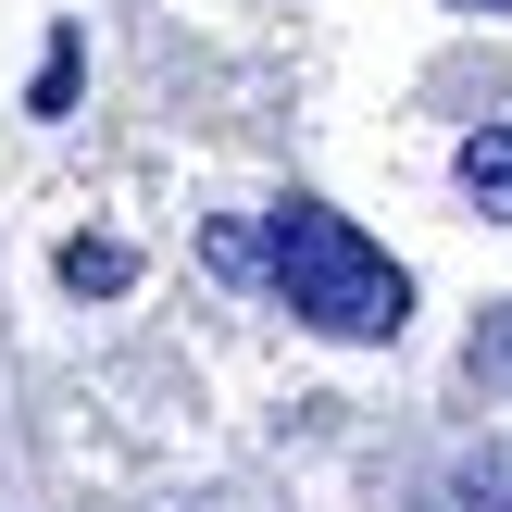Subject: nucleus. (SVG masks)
<instances>
[{
	"mask_svg": "<svg viewBox=\"0 0 512 512\" xmlns=\"http://www.w3.org/2000/svg\"><path fill=\"white\" fill-rule=\"evenodd\" d=\"M263 263H275V300L300 325H325V338H400V313H413V275L325 200H288L263 225Z\"/></svg>",
	"mask_w": 512,
	"mask_h": 512,
	"instance_id": "nucleus-1",
	"label": "nucleus"
},
{
	"mask_svg": "<svg viewBox=\"0 0 512 512\" xmlns=\"http://www.w3.org/2000/svg\"><path fill=\"white\" fill-rule=\"evenodd\" d=\"M463 200L512 225V125H475V138H463Z\"/></svg>",
	"mask_w": 512,
	"mask_h": 512,
	"instance_id": "nucleus-2",
	"label": "nucleus"
},
{
	"mask_svg": "<svg viewBox=\"0 0 512 512\" xmlns=\"http://www.w3.org/2000/svg\"><path fill=\"white\" fill-rule=\"evenodd\" d=\"M125 275H138V250H125V238H75V250H63V288H75V300H88V288L113 300Z\"/></svg>",
	"mask_w": 512,
	"mask_h": 512,
	"instance_id": "nucleus-3",
	"label": "nucleus"
},
{
	"mask_svg": "<svg viewBox=\"0 0 512 512\" xmlns=\"http://www.w3.org/2000/svg\"><path fill=\"white\" fill-rule=\"evenodd\" d=\"M475 13H512V0H475Z\"/></svg>",
	"mask_w": 512,
	"mask_h": 512,
	"instance_id": "nucleus-4",
	"label": "nucleus"
}]
</instances>
